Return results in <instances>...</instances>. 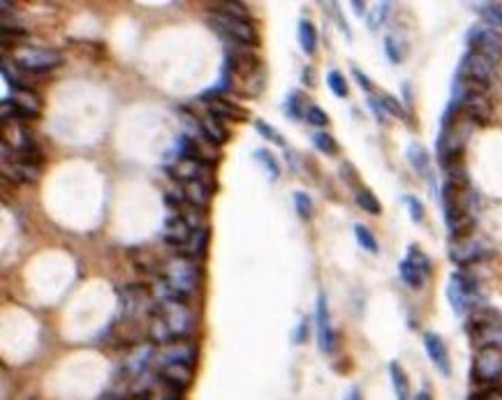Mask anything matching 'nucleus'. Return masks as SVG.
I'll return each instance as SVG.
<instances>
[{
    "label": "nucleus",
    "instance_id": "obj_1",
    "mask_svg": "<svg viewBox=\"0 0 502 400\" xmlns=\"http://www.w3.org/2000/svg\"><path fill=\"white\" fill-rule=\"evenodd\" d=\"M468 329L477 347H500L502 345V317L491 308L477 306L468 319Z\"/></svg>",
    "mask_w": 502,
    "mask_h": 400
},
{
    "label": "nucleus",
    "instance_id": "obj_2",
    "mask_svg": "<svg viewBox=\"0 0 502 400\" xmlns=\"http://www.w3.org/2000/svg\"><path fill=\"white\" fill-rule=\"evenodd\" d=\"M153 315H157L162 319L165 329L169 331V335H172V342L174 340H186V335L193 331V326H195V315H193V310L188 308L186 301L157 303Z\"/></svg>",
    "mask_w": 502,
    "mask_h": 400
},
{
    "label": "nucleus",
    "instance_id": "obj_3",
    "mask_svg": "<svg viewBox=\"0 0 502 400\" xmlns=\"http://www.w3.org/2000/svg\"><path fill=\"white\" fill-rule=\"evenodd\" d=\"M162 278L186 296L193 294L199 285L197 264H195V259H190L188 254H176V257L167 259L162 266Z\"/></svg>",
    "mask_w": 502,
    "mask_h": 400
},
{
    "label": "nucleus",
    "instance_id": "obj_4",
    "mask_svg": "<svg viewBox=\"0 0 502 400\" xmlns=\"http://www.w3.org/2000/svg\"><path fill=\"white\" fill-rule=\"evenodd\" d=\"M118 301H121V317L125 319H139L141 315H153L157 303L153 301V290L146 285H127L118 290Z\"/></svg>",
    "mask_w": 502,
    "mask_h": 400
},
{
    "label": "nucleus",
    "instance_id": "obj_5",
    "mask_svg": "<svg viewBox=\"0 0 502 400\" xmlns=\"http://www.w3.org/2000/svg\"><path fill=\"white\" fill-rule=\"evenodd\" d=\"M502 378V349L500 347H482L477 349L472 361V380L491 389Z\"/></svg>",
    "mask_w": 502,
    "mask_h": 400
},
{
    "label": "nucleus",
    "instance_id": "obj_6",
    "mask_svg": "<svg viewBox=\"0 0 502 400\" xmlns=\"http://www.w3.org/2000/svg\"><path fill=\"white\" fill-rule=\"evenodd\" d=\"M14 63L28 72H49L63 63V56L56 49H35V46H21L12 53Z\"/></svg>",
    "mask_w": 502,
    "mask_h": 400
},
{
    "label": "nucleus",
    "instance_id": "obj_7",
    "mask_svg": "<svg viewBox=\"0 0 502 400\" xmlns=\"http://www.w3.org/2000/svg\"><path fill=\"white\" fill-rule=\"evenodd\" d=\"M209 23L213 30H218V33L225 39H229V42H241V44L255 42V28L248 19H238V17H232V14L215 12Z\"/></svg>",
    "mask_w": 502,
    "mask_h": 400
},
{
    "label": "nucleus",
    "instance_id": "obj_8",
    "mask_svg": "<svg viewBox=\"0 0 502 400\" xmlns=\"http://www.w3.org/2000/svg\"><path fill=\"white\" fill-rule=\"evenodd\" d=\"M470 51L489 56L491 60L502 58V33L491 26H475L468 33Z\"/></svg>",
    "mask_w": 502,
    "mask_h": 400
},
{
    "label": "nucleus",
    "instance_id": "obj_9",
    "mask_svg": "<svg viewBox=\"0 0 502 400\" xmlns=\"http://www.w3.org/2000/svg\"><path fill=\"white\" fill-rule=\"evenodd\" d=\"M453 105H456L468 118H472L475 123H486L493 114V107H491V100L486 91H465V93H458L453 95Z\"/></svg>",
    "mask_w": 502,
    "mask_h": 400
},
{
    "label": "nucleus",
    "instance_id": "obj_10",
    "mask_svg": "<svg viewBox=\"0 0 502 400\" xmlns=\"http://www.w3.org/2000/svg\"><path fill=\"white\" fill-rule=\"evenodd\" d=\"M489 254H491L489 247L482 241H477L475 236L453 238L449 245V257L453 264H458V266H470V264L482 262L484 257H489Z\"/></svg>",
    "mask_w": 502,
    "mask_h": 400
},
{
    "label": "nucleus",
    "instance_id": "obj_11",
    "mask_svg": "<svg viewBox=\"0 0 502 400\" xmlns=\"http://www.w3.org/2000/svg\"><path fill=\"white\" fill-rule=\"evenodd\" d=\"M315 326H317V347L324 354H331L336 349V333H333L329 306H326V296H317V310H315Z\"/></svg>",
    "mask_w": 502,
    "mask_h": 400
},
{
    "label": "nucleus",
    "instance_id": "obj_12",
    "mask_svg": "<svg viewBox=\"0 0 502 400\" xmlns=\"http://www.w3.org/2000/svg\"><path fill=\"white\" fill-rule=\"evenodd\" d=\"M157 366L162 363H186L193 366L197 363V347L190 340H174L169 345H165L155 356Z\"/></svg>",
    "mask_w": 502,
    "mask_h": 400
},
{
    "label": "nucleus",
    "instance_id": "obj_13",
    "mask_svg": "<svg viewBox=\"0 0 502 400\" xmlns=\"http://www.w3.org/2000/svg\"><path fill=\"white\" fill-rule=\"evenodd\" d=\"M424 347L428 351L430 361H433V366L444 375V378H449L451 375V359H449V349H447V345H444V340L437 333L428 331V333H424Z\"/></svg>",
    "mask_w": 502,
    "mask_h": 400
},
{
    "label": "nucleus",
    "instance_id": "obj_14",
    "mask_svg": "<svg viewBox=\"0 0 502 400\" xmlns=\"http://www.w3.org/2000/svg\"><path fill=\"white\" fill-rule=\"evenodd\" d=\"M148 333V329H143L139 324V319H125L121 317V322H116L111 326V338L118 345H141V338Z\"/></svg>",
    "mask_w": 502,
    "mask_h": 400
},
{
    "label": "nucleus",
    "instance_id": "obj_15",
    "mask_svg": "<svg viewBox=\"0 0 502 400\" xmlns=\"http://www.w3.org/2000/svg\"><path fill=\"white\" fill-rule=\"evenodd\" d=\"M193 227L188 225L186 218H181L179 213L169 215V218L165 220V227H162V241L169 243V245H186L190 238H193Z\"/></svg>",
    "mask_w": 502,
    "mask_h": 400
},
{
    "label": "nucleus",
    "instance_id": "obj_16",
    "mask_svg": "<svg viewBox=\"0 0 502 400\" xmlns=\"http://www.w3.org/2000/svg\"><path fill=\"white\" fill-rule=\"evenodd\" d=\"M153 361V347L150 345H137L132 347L130 354L125 356L123 361V373L130 375L132 380L141 378V375H146V368Z\"/></svg>",
    "mask_w": 502,
    "mask_h": 400
},
{
    "label": "nucleus",
    "instance_id": "obj_17",
    "mask_svg": "<svg viewBox=\"0 0 502 400\" xmlns=\"http://www.w3.org/2000/svg\"><path fill=\"white\" fill-rule=\"evenodd\" d=\"M157 375H160L167 384L186 391L190 384H193L195 370H193V366H186V363H162V366H157Z\"/></svg>",
    "mask_w": 502,
    "mask_h": 400
},
{
    "label": "nucleus",
    "instance_id": "obj_18",
    "mask_svg": "<svg viewBox=\"0 0 502 400\" xmlns=\"http://www.w3.org/2000/svg\"><path fill=\"white\" fill-rule=\"evenodd\" d=\"M209 114L218 121H248V111L225 98H211Z\"/></svg>",
    "mask_w": 502,
    "mask_h": 400
},
{
    "label": "nucleus",
    "instance_id": "obj_19",
    "mask_svg": "<svg viewBox=\"0 0 502 400\" xmlns=\"http://www.w3.org/2000/svg\"><path fill=\"white\" fill-rule=\"evenodd\" d=\"M183 186V197L190 206L195 209H206L213 199V188L206 186L202 181H188V183H181Z\"/></svg>",
    "mask_w": 502,
    "mask_h": 400
},
{
    "label": "nucleus",
    "instance_id": "obj_20",
    "mask_svg": "<svg viewBox=\"0 0 502 400\" xmlns=\"http://www.w3.org/2000/svg\"><path fill=\"white\" fill-rule=\"evenodd\" d=\"M199 130H202L204 139L213 143V146H220V143H225L229 139L227 127L222 125V121H218V118H213L211 114L199 121Z\"/></svg>",
    "mask_w": 502,
    "mask_h": 400
},
{
    "label": "nucleus",
    "instance_id": "obj_21",
    "mask_svg": "<svg viewBox=\"0 0 502 400\" xmlns=\"http://www.w3.org/2000/svg\"><path fill=\"white\" fill-rule=\"evenodd\" d=\"M447 299L451 303V310L456 313L458 317L461 315H465L468 313V308H475L472 303L475 299L470 294H465L463 290H461V285L456 283L453 278H449V285H447Z\"/></svg>",
    "mask_w": 502,
    "mask_h": 400
},
{
    "label": "nucleus",
    "instance_id": "obj_22",
    "mask_svg": "<svg viewBox=\"0 0 502 400\" xmlns=\"http://www.w3.org/2000/svg\"><path fill=\"white\" fill-rule=\"evenodd\" d=\"M408 162L412 164V169L417 172L419 176H424V179L430 176V157H428L426 148L421 146V143L414 141L408 146Z\"/></svg>",
    "mask_w": 502,
    "mask_h": 400
},
{
    "label": "nucleus",
    "instance_id": "obj_23",
    "mask_svg": "<svg viewBox=\"0 0 502 400\" xmlns=\"http://www.w3.org/2000/svg\"><path fill=\"white\" fill-rule=\"evenodd\" d=\"M389 375H392V384H394V391H396V400H410V382H408V375L401 368L398 361L389 363Z\"/></svg>",
    "mask_w": 502,
    "mask_h": 400
},
{
    "label": "nucleus",
    "instance_id": "obj_24",
    "mask_svg": "<svg viewBox=\"0 0 502 400\" xmlns=\"http://www.w3.org/2000/svg\"><path fill=\"white\" fill-rule=\"evenodd\" d=\"M308 102H306V95L301 91H292L287 95V102H285V114L294 118V121H301L306 118V111H308Z\"/></svg>",
    "mask_w": 502,
    "mask_h": 400
},
{
    "label": "nucleus",
    "instance_id": "obj_25",
    "mask_svg": "<svg viewBox=\"0 0 502 400\" xmlns=\"http://www.w3.org/2000/svg\"><path fill=\"white\" fill-rule=\"evenodd\" d=\"M299 44L308 56H313L317 51V28L308 19L299 21Z\"/></svg>",
    "mask_w": 502,
    "mask_h": 400
},
{
    "label": "nucleus",
    "instance_id": "obj_26",
    "mask_svg": "<svg viewBox=\"0 0 502 400\" xmlns=\"http://www.w3.org/2000/svg\"><path fill=\"white\" fill-rule=\"evenodd\" d=\"M209 241H211V231L209 227H202V229H195L193 234V243H190V252L188 257L190 259H202L206 257V252H209Z\"/></svg>",
    "mask_w": 502,
    "mask_h": 400
},
{
    "label": "nucleus",
    "instance_id": "obj_27",
    "mask_svg": "<svg viewBox=\"0 0 502 400\" xmlns=\"http://www.w3.org/2000/svg\"><path fill=\"white\" fill-rule=\"evenodd\" d=\"M477 14L486 21V26L502 30V3H482L477 5Z\"/></svg>",
    "mask_w": 502,
    "mask_h": 400
},
{
    "label": "nucleus",
    "instance_id": "obj_28",
    "mask_svg": "<svg viewBox=\"0 0 502 400\" xmlns=\"http://www.w3.org/2000/svg\"><path fill=\"white\" fill-rule=\"evenodd\" d=\"M398 273H401L403 283L408 285V287H412V290H421V287H424L426 276L421 273L417 266H412L408 259H403L401 264H398Z\"/></svg>",
    "mask_w": 502,
    "mask_h": 400
},
{
    "label": "nucleus",
    "instance_id": "obj_29",
    "mask_svg": "<svg viewBox=\"0 0 502 400\" xmlns=\"http://www.w3.org/2000/svg\"><path fill=\"white\" fill-rule=\"evenodd\" d=\"M252 157H255V162L264 167V172L269 174L271 181H278V176H281V164H278V160L271 155L266 148H257L252 153Z\"/></svg>",
    "mask_w": 502,
    "mask_h": 400
},
{
    "label": "nucleus",
    "instance_id": "obj_30",
    "mask_svg": "<svg viewBox=\"0 0 502 400\" xmlns=\"http://www.w3.org/2000/svg\"><path fill=\"white\" fill-rule=\"evenodd\" d=\"M354 199H356L359 209H363L366 213H371V215H380L382 213V204L378 202V197L373 195L368 188H359Z\"/></svg>",
    "mask_w": 502,
    "mask_h": 400
},
{
    "label": "nucleus",
    "instance_id": "obj_31",
    "mask_svg": "<svg viewBox=\"0 0 502 400\" xmlns=\"http://www.w3.org/2000/svg\"><path fill=\"white\" fill-rule=\"evenodd\" d=\"M354 236H356L359 245H361L366 252L378 254V238L373 236V231L368 227H366V225H354Z\"/></svg>",
    "mask_w": 502,
    "mask_h": 400
},
{
    "label": "nucleus",
    "instance_id": "obj_32",
    "mask_svg": "<svg viewBox=\"0 0 502 400\" xmlns=\"http://www.w3.org/2000/svg\"><path fill=\"white\" fill-rule=\"evenodd\" d=\"M14 174H17L21 181L35 183V181H39V174H42V167H39V164H33V162H23V160H17V162H14Z\"/></svg>",
    "mask_w": 502,
    "mask_h": 400
},
{
    "label": "nucleus",
    "instance_id": "obj_33",
    "mask_svg": "<svg viewBox=\"0 0 502 400\" xmlns=\"http://www.w3.org/2000/svg\"><path fill=\"white\" fill-rule=\"evenodd\" d=\"M313 146L317 150H322V153H326V155H336L338 153V143H336V139H333L329 132H315L313 134Z\"/></svg>",
    "mask_w": 502,
    "mask_h": 400
},
{
    "label": "nucleus",
    "instance_id": "obj_34",
    "mask_svg": "<svg viewBox=\"0 0 502 400\" xmlns=\"http://www.w3.org/2000/svg\"><path fill=\"white\" fill-rule=\"evenodd\" d=\"M326 84H329V88H331V93H333V95H336V98H347L349 88H347V82H345V77H342L338 70H331V72H329V75H326Z\"/></svg>",
    "mask_w": 502,
    "mask_h": 400
},
{
    "label": "nucleus",
    "instance_id": "obj_35",
    "mask_svg": "<svg viewBox=\"0 0 502 400\" xmlns=\"http://www.w3.org/2000/svg\"><path fill=\"white\" fill-rule=\"evenodd\" d=\"M255 130H257L262 137L264 139H269V141H273L276 146H285V139H283V134L276 130L273 125H269L266 121H262V118H257V121H255Z\"/></svg>",
    "mask_w": 502,
    "mask_h": 400
},
{
    "label": "nucleus",
    "instance_id": "obj_36",
    "mask_svg": "<svg viewBox=\"0 0 502 400\" xmlns=\"http://www.w3.org/2000/svg\"><path fill=\"white\" fill-rule=\"evenodd\" d=\"M408 262L412 264V266H417V269H419L424 276H428V273H430V259L426 257L424 252L419 250L417 245H412V247H410V252H408Z\"/></svg>",
    "mask_w": 502,
    "mask_h": 400
},
{
    "label": "nucleus",
    "instance_id": "obj_37",
    "mask_svg": "<svg viewBox=\"0 0 502 400\" xmlns=\"http://www.w3.org/2000/svg\"><path fill=\"white\" fill-rule=\"evenodd\" d=\"M294 209H297L301 218H310V215H313V199L301 190L294 192Z\"/></svg>",
    "mask_w": 502,
    "mask_h": 400
},
{
    "label": "nucleus",
    "instance_id": "obj_38",
    "mask_svg": "<svg viewBox=\"0 0 502 400\" xmlns=\"http://www.w3.org/2000/svg\"><path fill=\"white\" fill-rule=\"evenodd\" d=\"M215 12L232 14V17H238V19H248V7L243 3H220V5H215Z\"/></svg>",
    "mask_w": 502,
    "mask_h": 400
},
{
    "label": "nucleus",
    "instance_id": "obj_39",
    "mask_svg": "<svg viewBox=\"0 0 502 400\" xmlns=\"http://www.w3.org/2000/svg\"><path fill=\"white\" fill-rule=\"evenodd\" d=\"M306 123L315 125V127H324L326 123H329V116H326V111H324V109L315 107V105H310L308 111H306Z\"/></svg>",
    "mask_w": 502,
    "mask_h": 400
},
{
    "label": "nucleus",
    "instance_id": "obj_40",
    "mask_svg": "<svg viewBox=\"0 0 502 400\" xmlns=\"http://www.w3.org/2000/svg\"><path fill=\"white\" fill-rule=\"evenodd\" d=\"M403 202H405V206H408L410 218H412L414 222H421V220H424V204H421L417 197L405 195V197H403Z\"/></svg>",
    "mask_w": 502,
    "mask_h": 400
},
{
    "label": "nucleus",
    "instance_id": "obj_41",
    "mask_svg": "<svg viewBox=\"0 0 502 400\" xmlns=\"http://www.w3.org/2000/svg\"><path fill=\"white\" fill-rule=\"evenodd\" d=\"M385 53H387V58L392 60V63H401V60H403L401 44L396 42V37H394V35H389V37L385 39Z\"/></svg>",
    "mask_w": 502,
    "mask_h": 400
},
{
    "label": "nucleus",
    "instance_id": "obj_42",
    "mask_svg": "<svg viewBox=\"0 0 502 400\" xmlns=\"http://www.w3.org/2000/svg\"><path fill=\"white\" fill-rule=\"evenodd\" d=\"M380 102H382V107H385L389 114H394V116H398V118H405V109H403V105L401 102H398L396 98H392V95H382L380 98Z\"/></svg>",
    "mask_w": 502,
    "mask_h": 400
},
{
    "label": "nucleus",
    "instance_id": "obj_43",
    "mask_svg": "<svg viewBox=\"0 0 502 400\" xmlns=\"http://www.w3.org/2000/svg\"><path fill=\"white\" fill-rule=\"evenodd\" d=\"M389 7H392V3H378L375 7V12H373V17H371V30H378L380 28V23L387 19V14H389Z\"/></svg>",
    "mask_w": 502,
    "mask_h": 400
},
{
    "label": "nucleus",
    "instance_id": "obj_44",
    "mask_svg": "<svg viewBox=\"0 0 502 400\" xmlns=\"http://www.w3.org/2000/svg\"><path fill=\"white\" fill-rule=\"evenodd\" d=\"M470 400H502V391L496 389V387L482 389V391H477V394L470 396Z\"/></svg>",
    "mask_w": 502,
    "mask_h": 400
},
{
    "label": "nucleus",
    "instance_id": "obj_45",
    "mask_svg": "<svg viewBox=\"0 0 502 400\" xmlns=\"http://www.w3.org/2000/svg\"><path fill=\"white\" fill-rule=\"evenodd\" d=\"M308 319L304 317V319H301V324L297 326V331H294V342H297V345H304V342L308 340Z\"/></svg>",
    "mask_w": 502,
    "mask_h": 400
},
{
    "label": "nucleus",
    "instance_id": "obj_46",
    "mask_svg": "<svg viewBox=\"0 0 502 400\" xmlns=\"http://www.w3.org/2000/svg\"><path fill=\"white\" fill-rule=\"evenodd\" d=\"M340 174H342V179H345V181L349 183V186L356 188L359 179H356V172H354V167H352V164H349V162L342 164V167H340ZM356 190H359V188H356Z\"/></svg>",
    "mask_w": 502,
    "mask_h": 400
},
{
    "label": "nucleus",
    "instance_id": "obj_47",
    "mask_svg": "<svg viewBox=\"0 0 502 400\" xmlns=\"http://www.w3.org/2000/svg\"><path fill=\"white\" fill-rule=\"evenodd\" d=\"M352 75H354V79H356V84H359V86H361V91H366V93H371V91H373V84H371V79H368V77H366L361 70H359V67H354V70H352Z\"/></svg>",
    "mask_w": 502,
    "mask_h": 400
},
{
    "label": "nucleus",
    "instance_id": "obj_48",
    "mask_svg": "<svg viewBox=\"0 0 502 400\" xmlns=\"http://www.w3.org/2000/svg\"><path fill=\"white\" fill-rule=\"evenodd\" d=\"M368 105H371L373 111H375L378 121H380V123H385V121H387V109L382 107V102H380L378 98H371V100H368Z\"/></svg>",
    "mask_w": 502,
    "mask_h": 400
},
{
    "label": "nucleus",
    "instance_id": "obj_49",
    "mask_svg": "<svg viewBox=\"0 0 502 400\" xmlns=\"http://www.w3.org/2000/svg\"><path fill=\"white\" fill-rule=\"evenodd\" d=\"M301 79H304L306 86H315V70H313V67H306L304 75H301Z\"/></svg>",
    "mask_w": 502,
    "mask_h": 400
},
{
    "label": "nucleus",
    "instance_id": "obj_50",
    "mask_svg": "<svg viewBox=\"0 0 502 400\" xmlns=\"http://www.w3.org/2000/svg\"><path fill=\"white\" fill-rule=\"evenodd\" d=\"M342 400H363V398H361V391L354 387V389H349V394L342 398Z\"/></svg>",
    "mask_w": 502,
    "mask_h": 400
},
{
    "label": "nucleus",
    "instance_id": "obj_51",
    "mask_svg": "<svg viewBox=\"0 0 502 400\" xmlns=\"http://www.w3.org/2000/svg\"><path fill=\"white\" fill-rule=\"evenodd\" d=\"M352 7H354V12H356V14H363V12H366V5H363V3H359V0H354Z\"/></svg>",
    "mask_w": 502,
    "mask_h": 400
},
{
    "label": "nucleus",
    "instance_id": "obj_52",
    "mask_svg": "<svg viewBox=\"0 0 502 400\" xmlns=\"http://www.w3.org/2000/svg\"><path fill=\"white\" fill-rule=\"evenodd\" d=\"M414 400H433V396H430L428 391H419V394L414 396Z\"/></svg>",
    "mask_w": 502,
    "mask_h": 400
},
{
    "label": "nucleus",
    "instance_id": "obj_53",
    "mask_svg": "<svg viewBox=\"0 0 502 400\" xmlns=\"http://www.w3.org/2000/svg\"><path fill=\"white\" fill-rule=\"evenodd\" d=\"M127 400H146V398H127Z\"/></svg>",
    "mask_w": 502,
    "mask_h": 400
}]
</instances>
